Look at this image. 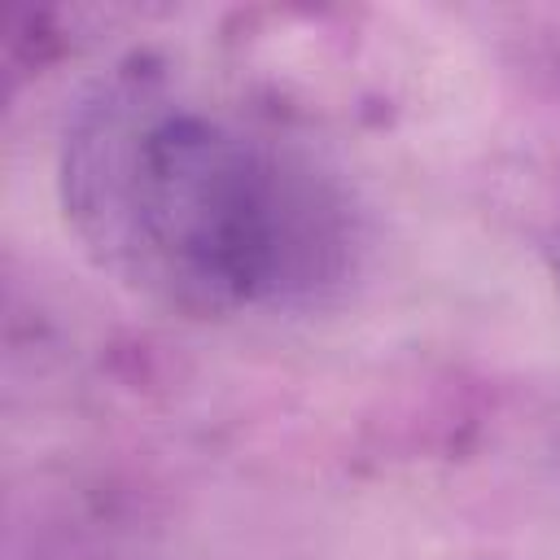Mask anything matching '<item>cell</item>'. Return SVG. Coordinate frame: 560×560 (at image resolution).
<instances>
[{"mask_svg": "<svg viewBox=\"0 0 560 560\" xmlns=\"http://www.w3.org/2000/svg\"><path fill=\"white\" fill-rule=\"evenodd\" d=\"M61 201L105 271L192 315L306 302L354 249L350 201L306 149L158 74H118L74 109Z\"/></svg>", "mask_w": 560, "mask_h": 560, "instance_id": "obj_1", "label": "cell"}]
</instances>
